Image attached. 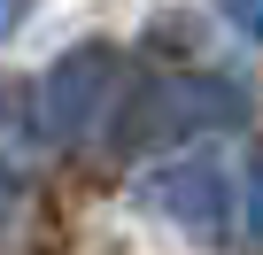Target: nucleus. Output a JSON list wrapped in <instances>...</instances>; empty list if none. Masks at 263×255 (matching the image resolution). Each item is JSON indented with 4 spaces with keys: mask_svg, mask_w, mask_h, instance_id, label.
<instances>
[{
    "mask_svg": "<svg viewBox=\"0 0 263 255\" xmlns=\"http://www.w3.org/2000/svg\"><path fill=\"white\" fill-rule=\"evenodd\" d=\"M8 209H16V178L0 170V224H8Z\"/></svg>",
    "mask_w": 263,
    "mask_h": 255,
    "instance_id": "nucleus-7",
    "label": "nucleus"
},
{
    "mask_svg": "<svg viewBox=\"0 0 263 255\" xmlns=\"http://www.w3.org/2000/svg\"><path fill=\"white\" fill-rule=\"evenodd\" d=\"M24 16H31V0H0V39H8V31H16Z\"/></svg>",
    "mask_w": 263,
    "mask_h": 255,
    "instance_id": "nucleus-6",
    "label": "nucleus"
},
{
    "mask_svg": "<svg viewBox=\"0 0 263 255\" xmlns=\"http://www.w3.org/2000/svg\"><path fill=\"white\" fill-rule=\"evenodd\" d=\"M248 85H232V77H171V85H155L147 101H140V124L132 132L140 140H194V132H240L248 124Z\"/></svg>",
    "mask_w": 263,
    "mask_h": 255,
    "instance_id": "nucleus-3",
    "label": "nucleus"
},
{
    "mask_svg": "<svg viewBox=\"0 0 263 255\" xmlns=\"http://www.w3.org/2000/svg\"><path fill=\"white\" fill-rule=\"evenodd\" d=\"M108 101H116V47L85 39L70 47L39 85H31V132L39 147H78L108 124Z\"/></svg>",
    "mask_w": 263,
    "mask_h": 255,
    "instance_id": "nucleus-1",
    "label": "nucleus"
},
{
    "mask_svg": "<svg viewBox=\"0 0 263 255\" xmlns=\"http://www.w3.org/2000/svg\"><path fill=\"white\" fill-rule=\"evenodd\" d=\"M140 201H147L163 224H178L186 240H201V247H217V240L232 232V178H224V163H209V155H171V163H155V170L140 178Z\"/></svg>",
    "mask_w": 263,
    "mask_h": 255,
    "instance_id": "nucleus-2",
    "label": "nucleus"
},
{
    "mask_svg": "<svg viewBox=\"0 0 263 255\" xmlns=\"http://www.w3.org/2000/svg\"><path fill=\"white\" fill-rule=\"evenodd\" d=\"M217 8H224V24H232V31H248V39L263 47V0H217Z\"/></svg>",
    "mask_w": 263,
    "mask_h": 255,
    "instance_id": "nucleus-5",
    "label": "nucleus"
},
{
    "mask_svg": "<svg viewBox=\"0 0 263 255\" xmlns=\"http://www.w3.org/2000/svg\"><path fill=\"white\" fill-rule=\"evenodd\" d=\"M240 232H248V247L263 255V147H255V163H248V193H240Z\"/></svg>",
    "mask_w": 263,
    "mask_h": 255,
    "instance_id": "nucleus-4",
    "label": "nucleus"
}]
</instances>
